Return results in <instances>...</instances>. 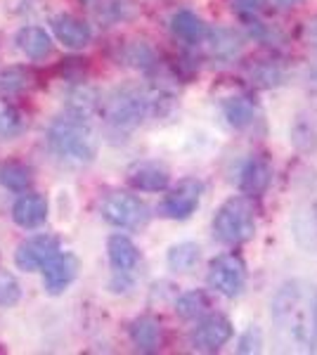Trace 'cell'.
<instances>
[{"label": "cell", "instance_id": "cell-19", "mask_svg": "<svg viewBox=\"0 0 317 355\" xmlns=\"http://www.w3.org/2000/svg\"><path fill=\"white\" fill-rule=\"evenodd\" d=\"M15 43L33 62H43L45 57H50V53H53V38L40 26H22L15 36Z\"/></svg>", "mask_w": 317, "mask_h": 355}, {"label": "cell", "instance_id": "cell-33", "mask_svg": "<svg viewBox=\"0 0 317 355\" xmlns=\"http://www.w3.org/2000/svg\"><path fill=\"white\" fill-rule=\"evenodd\" d=\"M270 3L280 10H291V8H296V5H301L303 0H270Z\"/></svg>", "mask_w": 317, "mask_h": 355}, {"label": "cell", "instance_id": "cell-10", "mask_svg": "<svg viewBox=\"0 0 317 355\" xmlns=\"http://www.w3.org/2000/svg\"><path fill=\"white\" fill-rule=\"evenodd\" d=\"M78 270H80L78 256L71 254V251H60V254L43 268L45 291H48L50 296L65 294V291L74 284V279L78 277Z\"/></svg>", "mask_w": 317, "mask_h": 355}, {"label": "cell", "instance_id": "cell-16", "mask_svg": "<svg viewBox=\"0 0 317 355\" xmlns=\"http://www.w3.org/2000/svg\"><path fill=\"white\" fill-rule=\"evenodd\" d=\"M171 33L175 36V41H180L182 45H201L209 33V26L204 24V19L192 12V10H178L175 15L171 17Z\"/></svg>", "mask_w": 317, "mask_h": 355}, {"label": "cell", "instance_id": "cell-27", "mask_svg": "<svg viewBox=\"0 0 317 355\" xmlns=\"http://www.w3.org/2000/svg\"><path fill=\"white\" fill-rule=\"evenodd\" d=\"M26 128V116L19 107L0 102V140H12Z\"/></svg>", "mask_w": 317, "mask_h": 355}, {"label": "cell", "instance_id": "cell-30", "mask_svg": "<svg viewBox=\"0 0 317 355\" xmlns=\"http://www.w3.org/2000/svg\"><path fill=\"white\" fill-rule=\"evenodd\" d=\"M232 12L239 17L241 21H253L265 12V0H230Z\"/></svg>", "mask_w": 317, "mask_h": 355}, {"label": "cell", "instance_id": "cell-25", "mask_svg": "<svg viewBox=\"0 0 317 355\" xmlns=\"http://www.w3.org/2000/svg\"><path fill=\"white\" fill-rule=\"evenodd\" d=\"M135 12L132 0H93V15L102 21V26H114L128 19Z\"/></svg>", "mask_w": 317, "mask_h": 355}, {"label": "cell", "instance_id": "cell-34", "mask_svg": "<svg viewBox=\"0 0 317 355\" xmlns=\"http://www.w3.org/2000/svg\"><path fill=\"white\" fill-rule=\"evenodd\" d=\"M315 76H317V69H315Z\"/></svg>", "mask_w": 317, "mask_h": 355}, {"label": "cell", "instance_id": "cell-20", "mask_svg": "<svg viewBox=\"0 0 317 355\" xmlns=\"http://www.w3.org/2000/svg\"><path fill=\"white\" fill-rule=\"evenodd\" d=\"M221 110H223L225 121L232 125V128H237V130L249 128V125L256 121V116H258V107H256V102H253L249 95L225 97Z\"/></svg>", "mask_w": 317, "mask_h": 355}, {"label": "cell", "instance_id": "cell-7", "mask_svg": "<svg viewBox=\"0 0 317 355\" xmlns=\"http://www.w3.org/2000/svg\"><path fill=\"white\" fill-rule=\"evenodd\" d=\"M234 327L225 315L221 313H206L197 320V327L189 331V343L201 353H216L232 339Z\"/></svg>", "mask_w": 317, "mask_h": 355}, {"label": "cell", "instance_id": "cell-31", "mask_svg": "<svg viewBox=\"0 0 317 355\" xmlns=\"http://www.w3.org/2000/svg\"><path fill=\"white\" fill-rule=\"evenodd\" d=\"M261 346H263V334H261V329L253 324V327H249L244 334H241L237 351L239 353H258L261 351Z\"/></svg>", "mask_w": 317, "mask_h": 355}, {"label": "cell", "instance_id": "cell-14", "mask_svg": "<svg viewBox=\"0 0 317 355\" xmlns=\"http://www.w3.org/2000/svg\"><path fill=\"white\" fill-rule=\"evenodd\" d=\"M206 48H209V57L218 62H232L237 60L244 50V38L232 28H209L204 38Z\"/></svg>", "mask_w": 317, "mask_h": 355}, {"label": "cell", "instance_id": "cell-24", "mask_svg": "<svg viewBox=\"0 0 317 355\" xmlns=\"http://www.w3.org/2000/svg\"><path fill=\"white\" fill-rule=\"evenodd\" d=\"M211 308V299L204 289H192L185 291L180 299L175 301V313L180 320H187V322H197L199 318H204Z\"/></svg>", "mask_w": 317, "mask_h": 355}, {"label": "cell", "instance_id": "cell-6", "mask_svg": "<svg viewBox=\"0 0 317 355\" xmlns=\"http://www.w3.org/2000/svg\"><path fill=\"white\" fill-rule=\"evenodd\" d=\"M209 287L225 299H237L246 287V263L237 254H221L209 263Z\"/></svg>", "mask_w": 317, "mask_h": 355}, {"label": "cell", "instance_id": "cell-2", "mask_svg": "<svg viewBox=\"0 0 317 355\" xmlns=\"http://www.w3.org/2000/svg\"><path fill=\"white\" fill-rule=\"evenodd\" d=\"M173 95L161 85H121L102 100V116L119 133H130L152 116H164Z\"/></svg>", "mask_w": 317, "mask_h": 355}, {"label": "cell", "instance_id": "cell-15", "mask_svg": "<svg viewBox=\"0 0 317 355\" xmlns=\"http://www.w3.org/2000/svg\"><path fill=\"white\" fill-rule=\"evenodd\" d=\"M107 254H109V263H112L114 272L119 277H126L140 266V251L132 244L130 237L126 234H112L107 239Z\"/></svg>", "mask_w": 317, "mask_h": 355}, {"label": "cell", "instance_id": "cell-3", "mask_svg": "<svg viewBox=\"0 0 317 355\" xmlns=\"http://www.w3.org/2000/svg\"><path fill=\"white\" fill-rule=\"evenodd\" d=\"M48 147L55 159L71 166H88L97 157V137L90 119L76 114L55 116L48 125Z\"/></svg>", "mask_w": 317, "mask_h": 355}, {"label": "cell", "instance_id": "cell-12", "mask_svg": "<svg viewBox=\"0 0 317 355\" xmlns=\"http://www.w3.org/2000/svg\"><path fill=\"white\" fill-rule=\"evenodd\" d=\"M126 180L137 192H164L171 185V173L157 162H137L128 168Z\"/></svg>", "mask_w": 317, "mask_h": 355}, {"label": "cell", "instance_id": "cell-13", "mask_svg": "<svg viewBox=\"0 0 317 355\" xmlns=\"http://www.w3.org/2000/svg\"><path fill=\"white\" fill-rule=\"evenodd\" d=\"M53 33L57 41L69 50L85 48V45L90 43V38H93L90 24H85L83 19H78V17H74V15H67V12L53 17Z\"/></svg>", "mask_w": 317, "mask_h": 355}, {"label": "cell", "instance_id": "cell-18", "mask_svg": "<svg viewBox=\"0 0 317 355\" xmlns=\"http://www.w3.org/2000/svg\"><path fill=\"white\" fill-rule=\"evenodd\" d=\"M128 336L140 353H157L161 348V322L152 315L135 318L128 327Z\"/></svg>", "mask_w": 317, "mask_h": 355}, {"label": "cell", "instance_id": "cell-28", "mask_svg": "<svg viewBox=\"0 0 317 355\" xmlns=\"http://www.w3.org/2000/svg\"><path fill=\"white\" fill-rule=\"evenodd\" d=\"M249 78L258 88H277V85L284 83V71L275 62H256L249 69Z\"/></svg>", "mask_w": 317, "mask_h": 355}, {"label": "cell", "instance_id": "cell-9", "mask_svg": "<svg viewBox=\"0 0 317 355\" xmlns=\"http://www.w3.org/2000/svg\"><path fill=\"white\" fill-rule=\"evenodd\" d=\"M60 237H55V234H38V237L26 239L24 244L17 246L15 266L24 272L43 270L60 254Z\"/></svg>", "mask_w": 317, "mask_h": 355}, {"label": "cell", "instance_id": "cell-23", "mask_svg": "<svg viewBox=\"0 0 317 355\" xmlns=\"http://www.w3.org/2000/svg\"><path fill=\"white\" fill-rule=\"evenodd\" d=\"M33 83L36 76L26 67H8L0 71V95L5 97L24 95L33 88Z\"/></svg>", "mask_w": 317, "mask_h": 355}, {"label": "cell", "instance_id": "cell-22", "mask_svg": "<svg viewBox=\"0 0 317 355\" xmlns=\"http://www.w3.org/2000/svg\"><path fill=\"white\" fill-rule=\"evenodd\" d=\"M201 261V249L197 242H180V244H173L166 254V263L173 272L178 275H189L197 270Z\"/></svg>", "mask_w": 317, "mask_h": 355}, {"label": "cell", "instance_id": "cell-29", "mask_svg": "<svg viewBox=\"0 0 317 355\" xmlns=\"http://www.w3.org/2000/svg\"><path fill=\"white\" fill-rule=\"evenodd\" d=\"M22 299V284L12 272L0 268V308H10Z\"/></svg>", "mask_w": 317, "mask_h": 355}, {"label": "cell", "instance_id": "cell-17", "mask_svg": "<svg viewBox=\"0 0 317 355\" xmlns=\"http://www.w3.org/2000/svg\"><path fill=\"white\" fill-rule=\"evenodd\" d=\"M12 220L19 227L26 230H36L48 220V202L43 194H24L12 206Z\"/></svg>", "mask_w": 317, "mask_h": 355}, {"label": "cell", "instance_id": "cell-5", "mask_svg": "<svg viewBox=\"0 0 317 355\" xmlns=\"http://www.w3.org/2000/svg\"><path fill=\"white\" fill-rule=\"evenodd\" d=\"M100 214L109 225L123 230H140L149 223V206L128 192H112L102 199Z\"/></svg>", "mask_w": 317, "mask_h": 355}, {"label": "cell", "instance_id": "cell-1", "mask_svg": "<svg viewBox=\"0 0 317 355\" xmlns=\"http://www.w3.org/2000/svg\"><path fill=\"white\" fill-rule=\"evenodd\" d=\"M270 318L286 343L303 351H317V287L291 279L273 296Z\"/></svg>", "mask_w": 317, "mask_h": 355}, {"label": "cell", "instance_id": "cell-26", "mask_svg": "<svg viewBox=\"0 0 317 355\" xmlns=\"http://www.w3.org/2000/svg\"><path fill=\"white\" fill-rule=\"evenodd\" d=\"M33 182L31 171L26 168L22 162H5L0 164V185L8 187L10 192H26Z\"/></svg>", "mask_w": 317, "mask_h": 355}, {"label": "cell", "instance_id": "cell-21", "mask_svg": "<svg viewBox=\"0 0 317 355\" xmlns=\"http://www.w3.org/2000/svg\"><path fill=\"white\" fill-rule=\"evenodd\" d=\"M119 62L126 67L140 69V71H152V69H157L159 64V55H157V50L145 41H128L121 45Z\"/></svg>", "mask_w": 317, "mask_h": 355}, {"label": "cell", "instance_id": "cell-32", "mask_svg": "<svg viewBox=\"0 0 317 355\" xmlns=\"http://www.w3.org/2000/svg\"><path fill=\"white\" fill-rule=\"evenodd\" d=\"M305 41L317 50V17H313V19L305 24Z\"/></svg>", "mask_w": 317, "mask_h": 355}, {"label": "cell", "instance_id": "cell-8", "mask_svg": "<svg viewBox=\"0 0 317 355\" xmlns=\"http://www.w3.org/2000/svg\"><path fill=\"white\" fill-rule=\"evenodd\" d=\"M204 182L197 178H185L175 187H171L169 194L161 202V214L171 220H187L201 204Z\"/></svg>", "mask_w": 317, "mask_h": 355}, {"label": "cell", "instance_id": "cell-4", "mask_svg": "<svg viewBox=\"0 0 317 355\" xmlns=\"http://www.w3.org/2000/svg\"><path fill=\"white\" fill-rule=\"evenodd\" d=\"M213 237L225 246L246 244L256 234V211L249 197H230L218 206L211 220Z\"/></svg>", "mask_w": 317, "mask_h": 355}, {"label": "cell", "instance_id": "cell-11", "mask_svg": "<svg viewBox=\"0 0 317 355\" xmlns=\"http://www.w3.org/2000/svg\"><path fill=\"white\" fill-rule=\"evenodd\" d=\"M273 182V164L263 154H253L239 171V190L244 197H263Z\"/></svg>", "mask_w": 317, "mask_h": 355}]
</instances>
